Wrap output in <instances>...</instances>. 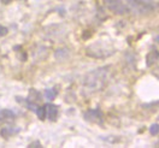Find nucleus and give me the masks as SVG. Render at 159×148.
Returning a JSON list of instances; mask_svg holds the SVG:
<instances>
[{
	"label": "nucleus",
	"instance_id": "8",
	"mask_svg": "<svg viewBox=\"0 0 159 148\" xmlns=\"http://www.w3.org/2000/svg\"><path fill=\"white\" fill-rule=\"evenodd\" d=\"M158 58H159V52L157 49H152L148 54H147V57H146V64H147V66L151 68L152 65H154L157 63Z\"/></svg>",
	"mask_w": 159,
	"mask_h": 148
},
{
	"label": "nucleus",
	"instance_id": "19",
	"mask_svg": "<svg viewBox=\"0 0 159 148\" xmlns=\"http://www.w3.org/2000/svg\"><path fill=\"white\" fill-rule=\"evenodd\" d=\"M153 75H154V76H157L158 79H159V68H157V69L153 71Z\"/></svg>",
	"mask_w": 159,
	"mask_h": 148
},
{
	"label": "nucleus",
	"instance_id": "5",
	"mask_svg": "<svg viewBox=\"0 0 159 148\" xmlns=\"http://www.w3.org/2000/svg\"><path fill=\"white\" fill-rule=\"evenodd\" d=\"M84 119L87 122L90 123H95V124H102L104 122V116H102V112L101 110L95 109V110H88L84 112Z\"/></svg>",
	"mask_w": 159,
	"mask_h": 148
},
{
	"label": "nucleus",
	"instance_id": "16",
	"mask_svg": "<svg viewBox=\"0 0 159 148\" xmlns=\"http://www.w3.org/2000/svg\"><path fill=\"white\" fill-rule=\"evenodd\" d=\"M145 107H147L148 110H159V101H154L152 104L145 105Z\"/></svg>",
	"mask_w": 159,
	"mask_h": 148
},
{
	"label": "nucleus",
	"instance_id": "11",
	"mask_svg": "<svg viewBox=\"0 0 159 148\" xmlns=\"http://www.w3.org/2000/svg\"><path fill=\"white\" fill-rule=\"evenodd\" d=\"M68 56H69V51L66 48H59L56 51V54H54V57H56V59L58 60H64L68 58Z\"/></svg>",
	"mask_w": 159,
	"mask_h": 148
},
{
	"label": "nucleus",
	"instance_id": "1",
	"mask_svg": "<svg viewBox=\"0 0 159 148\" xmlns=\"http://www.w3.org/2000/svg\"><path fill=\"white\" fill-rule=\"evenodd\" d=\"M109 77V66H101L90 72H87L82 79V94L84 96H89L98 92H101L107 84Z\"/></svg>",
	"mask_w": 159,
	"mask_h": 148
},
{
	"label": "nucleus",
	"instance_id": "7",
	"mask_svg": "<svg viewBox=\"0 0 159 148\" xmlns=\"http://www.w3.org/2000/svg\"><path fill=\"white\" fill-rule=\"evenodd\" d=\"M46 110H47V118L50 119L51 122H56L58 118V107L53 104H47L46 105Z\"/></svg>",
	"mask_w": 159,
	"mask_h": 148
},
{
	"label": "nucleus",
	"instance_id": "22",
	"mask_svg": "<svg viewBox=\"0 0 159 148\" xmlns=\"http://www.w3.org/2000/svg\"><path fill=\"white\" fill-rule=\"evenodd\" d=\"M158 145H159V142H158Z\"/></svg>",
	"mask_w": 159,
	"mask_h": 148
},
{
	"label": "nucleus",
	"instance_id": "12",
	"mask_svg": "<svg viewBox=\"0 0 159 148\" xmlns=\"http://www.w3.org/2000/svg\"><path fill=\"white\" fill-rule=\"evenodd\" d=\"M15 118V113L10 110H2L0 111V120L2 119H12Z\"/></svg>",
	"mask_w": 159,
	"mask_h": 148
},
{
	"label": "nucleus",
	"instance_id": "10",
	"mask_svg": "<svg viewBox=\"0 0 159 148\" xmlns=\"http://www.w3.org/2000/svg\"><path fill=\"white\" fill-rule=\"evenodd\" d=\"M28 100H30L31 102L38 104L40 100H41V95H40V93L36 90V89L31 88L29 90V96H28Z\"/></svg>",
	"mask_w": 159,
	"mask_h": 148
},
{
	"label": "nucleus",
	"instance_id": "13",
	"mask_svg": "<svg viewBox=\"0 0 159 148\" xmlns=\"http://www.w3.org/2000/svg\"><path fill=\"white\" fill-rule=\"evenodd\" d=\"M36 114H38L39 119H41V120H45V119H46V117H47V110H46V105L38 107V110H36Z\"/></svg>",
	"mask_w": 159,
	"mask_h": 148
},
{
	"label": "nucleus",
	"instance_id": "3",
	"mask_svg": "<svg viewBox=\"0 0 159 148\" xmlns=\"http://www.w3.org/2000/svg\"><path fill=\"white\" fill-rule=\"evenodd\" d=\"M115 52H116V49L111 47L109 43H105L102 41H97V42L89 45L86 49V53L88 57L97 58V59L107 58L110 56H112Z\"/></svg>",
	"mask_w": 159,
	"mask_h": 148
},
{
	"label": "nucleus",
	"instance_id": "17",
	"mask_svg": "<svg viewBox=\"0 0 159 148\" xmlns=\"http://www.w3.org/2000/svg\"><path fill=\"white\" fill-rule=\"evenodd\" d=\"M7 33H9V30H7V28H6V27L0 25V38H1V36H5Z\"/></svg>",
	"mask_w": 159,
	"mask_h": 148
},
{
	"label": "nucleus",
	"instance_id": "14",
	"mask_svg": "<svg viewBox=\"0 0 159 148\" xmlns=\"http://www.w3.org/2000/svg\"><path fill=\"white\" fill-rule=\"evenodd\" d=\"M56 96H57V90L53 88H48L45 90V98L47 99V100H50V101H52V100H54L56 99Z\"/></svg>",
	"mask_w": 159,
	"mask_h": 148
},
{
	"label": "nucleus",
	"instance_id": "6",
	"mask_svg": "<svg viewBox=\"0 0 159 148\" xmlns=\"http://www.w3.org/2000/svg\"><path fill=\"white\" fill-rule=\"evenodd\" d=\"M33 56H34V59L36 61H42V60L46 59L47 56H48V48L46 46H43V45H38L34 49Z\"/></svg>",
	"mask_w": 159,
	"mask_h": 148
},
{
	"label": "nucleus",
	"instance_id": "20",
	"mask_svg": "<svg viewBox=\"0 0 159 148\" xmlns=\"http://www.w3.org/2000/svg\"><path fill=\"white\" fill-rule=\"evenodd\" d=\"M12 0H1V2L2 4H5V5H7V4H10Z\"/></svg>",
	"mask_w": 159,
	"mask_h": 148
},
{
	"label": "nucleus",
	"instance_id": "15",
	"mask_svg": "<svg viewBox=\"0 0 159 148\" xmlns=\"http://www.w3.org/2000/svg\"><path fill=\"white\" fill-rule=\"evenodd\" d=\"M149 132L151 135H158L159 134V124H152L151 128H149Z\"/></svg>",
	"mask_w": 159,
	"mask_h": 148
},
{
	"label": "nucleus",
	"instance_id": "2",
	"mask_svg": "<svg viewBox=\"0 0 159 148\" xmlns=\"http://www.w3.org/2000/svg\"><path fill=\"white\" fill-rule=\"evenodd\" d=\"M127 12L135 16L149 15L159 7L156 0H123Z\"/></svg>",
	"mask_w": 159,
	"mask_h": 148
},
{
	"label": "nucleus",
	"instance_id": "4",
	"mask_svg": "<svg viewBox=\"0 0 159 148\" xmlns=\"http://www.w3.org/2000/svg\"><path fill=\"white\" fill-rule=\"evenodd\" d=\"M104 4H105L107 10L116 13V15H125V13H128L123 0H104Z\"/></svg>",
	"mask_w": 159,
	"mask_h": 148
},
{
	"label": "nucleus",
	"instance_id": "9",
	"mask_svg": "<svg viewBox=\"0 0 159 148\" xmlns=\"http://www.w3.org/2000/svg\"><path fill=\"white\" fill-rule=\"evenodd\" d=\"M17 132H20V128H12V127H6V128H2L0 130V135L2 137L7 138L12 136V135H16Z\"/></svg>",
	"mask_w": 159,
	"mask_h": 148
},
{
	"label": "nucleus",
	"instance_id": "21",
	"mask_svg": "<svg viewBox=\"0 0 159 148\" xmlns=\"http://www.w3.org/2000/svg\"><path fill=\"white\" fill-rule=\"evenodd\" d=\"M59 1H61V0H59Z\"/></svg>",
	"mask_w": 159,
	"mask_h": 148
},
{
	"label": "nucleus",
	"instance_id": "18",
	"mask_svg": "<svg viewBox=\"0 0 159 148\" xmlns=\"http://www.w3.org/2000/svg\"><path fill=\"white\" fill-rule=\"evenodd\" d=\"M29 147H41V143L39 141H35V142H31L29 145Z\"/></svg>",
	"mask_w": 159,
	"mask_h": 148
}]
</instances>
